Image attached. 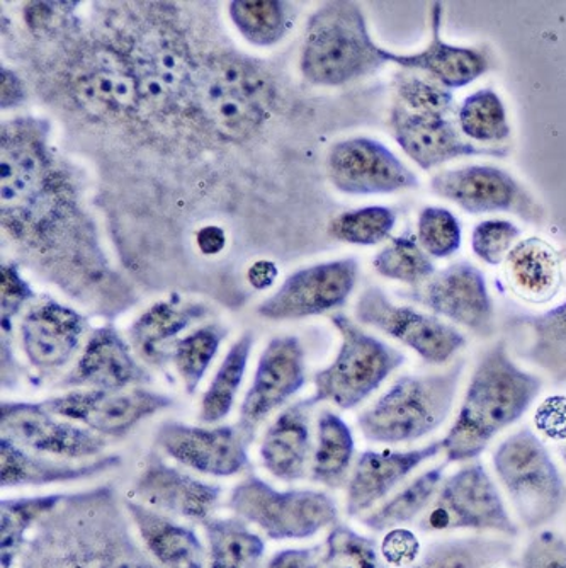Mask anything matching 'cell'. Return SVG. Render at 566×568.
Returning <instances> with one entry per match:
<instances>
[{"mask_svg":"<svg viewBox=\"0 0 566 568\" xmlns=\"http://www.w3.org/2000/svg\"><path fill=\"white\" fill-rule=\"evenodd\" d=\"M50 123L18 116L0 132V220L34 270L70 298L117 317L137 302L99 245L72 175L51 152Z\"/></svg>","mask_w":566,"mask_h":568,"instance_id":"obj_1","label":"cell"},{"mask_svg":"<svg viewBox=\"0 0 566 568\" xmlns=\"http://www.w3.org/2000/svg\"><path fill=\"white\" fill-rule=\"evenodd\" d=\"M19 568H160L131 535L111 485L62 496L28 539Z\"/></svg>","mask_w":566,"mask_h":568,"instance_id":"obj_2","label":"cell"},{"mask_svg":"<svg viewBox=\"0 0 566 568\" xmlns=\"http://www.w3.org/2000/svg\"><path fill=\"white\" fill-rule=\"evenodd\" d=\"M542 388L543 379L519 368L505 341H498L476 365L462 408L443 439L447 463L478 458L501 430L526 414Z\"/></svg>","mask_w":566,"mask_h":568,"instance_id":"obj_3","label":"cell"},{"mask_svg":"<svg viewBox=\"0 0 566 568\" xmlns=\"http://www.w3.org/2000/svg\"><path fill=\"white\" fill-rule=\"evenodd\" d=\"M117 43L139 88L140 120L193 121L198 60L174 19L164 12L146 14Z\"/></svg>","mask_w":566,"mask_h":568,"instance_id":"obj_4","label":"cell"},{"mask_svg":"<svg viewBox=\"0 0 566 568\" xmlns=\"http://www.w3.org/2000/svg\"><path fill=\"white\" fill-rule=\"evenodd\" d=\"M274 91L264 73L242 57L198 62L193 123L225 142H245L264 126Z\"/></svg>","mask_w":566,"mask_h":568,"instance_id":"obj_5","label":"cell"},{"mask_svg":"<svg viewBox=\"0 0 566 568\" xmlns=\"http://www.w3.org/2000/svg\"><path fill=\"white\" fill-rule=\"evenodd\" d=\"M388 62L390 50L374 43L357 2L332 0L313 12L300 59V69L310 84L337 88Z\"/></svg>","mask_w":566,"mask_h":568,"instance_id":"obj_6","label":"cell"},{"mask_svg":"<svg viewBox=\"0 0 566 568\" xmlns=\"http://www.w3.org/2000/svg\"><path fill=\"white\" fill-rule=\"evenodd\" d=\"M465 372V359L444 373L402 376L373 407L360 416V429L371 443L400 445L417 442L439 429L456 400L457 386Z\"/></svg>","mask_w":566,"mask_h":568,"instance_id":"obj_7","label":"cell"},{"mask_svg":"<svg viewBox=\"0 0 566 568\" xmlns=\"http://www.w3.org/2000/svg\"><path fill=\"white\" fill-rule=\"evenodd\" d=\"M67 91L92 120H140V95L130 62L117 41L75 43L65 65Z\"/></svg>","mask_w":566,"mask_h":568,"instance_id":"obj_8","label":"cell"},{"mask_svg":"<svg viewBox=\"0 0 566 568\" xmlns=\"http://www.w3.org/2000/svg\"><path fill=\"white\" fill-rule=\"evenodd\" d=\"M495 471L527 529L548 525L566 504V488L542 439L529 429L507 437L494 455Z\"/></svg>","mask_w":566,"mask_h":568,"instance_id":"obj_9","label":"cell"},{"mask_svg":"<svg viewBox=\"0 0 566 568\" xmlns=\"http://www.w3.org/2000/svg\"><path fill=\"white\" fill-rule=\"evenodd\" d=\"M332 324L341 334V349L329 368L316 373L313 379L315 394L306 404L312 407L313 404L329 402L348 410L377 390L405 363V356L364 332L345 315H334Z\"/></svg>","mask_w":566,"mask_h":568,"instance_id":"obj_10","label":"cell"},{"mask_svg":"<svg viewBox=\"0 0 566 568\" xmlns=\"http://www.w3.org/2000/svg\"><path fill=\"white\" fill-rule=\"evenodd\" d=\"M236 518L257 526L271 539H306L335 526L337 506L319 490L280 493L255 475L233 487L229 500Z\"/></svg>","mask_w":566,"mask_h":568,"instance_id":"obj_11","label":"cell"},{"mask_svg":"<svg viewBox=\"0 0 566 568\" xmlns=\"http://www.w3.org/2000/svg\"><path fill=\"white\" fill-rule=\"evenodd\" d=\"M422 531L473 529L491 531L505 538L519 535L497 485L482 463H469L451 475L421 521Z\"/></svg>","mask_w":566,"mask_h":568,"instance_id":"obj_12","label":"cell"},{"mask_svg":"<svg viewBox=\"0 0 566 568\" xmlns=\"http://www.w3.org/2000/svg\"><path fill=\"white\" fill-rule=\"evenodd\" d=\"M354 314L357 322L400 341L431 365H444L466 346L462 332L444 324L436 315L395 305L377 286L361 293Z\"/></svg>","mask_w":566,"mask_h":568,"instance_id":"obj_13","label":"cell"},{"mask_svg":"<svg viewBox=\"0 0 566 568\" xmlns=\"http://www.w3.org/2000/svg\"><path fill=\"white\" fill-rule=\"evenodd\" d=\"M357 277L360 264L353 257L303 267L257 306V315L267 321H296L327 314L347 302Z\"/></svg>","mask_w":566,"mask_h":568,"instance_id":"obj_14","label":"cell"},{"mask_svg":"<svg viewBox=\"0 0 566 568\" xmlns=\"http://www.w3.org/2000/svg\"><path fill=\"white\" fill-rule=\"evenodd\" d=\"M41 404L53 416L84 424L99 436L123 437L146 417L171 408L174 400L145 388H127L69 392Z\"/></svg>","mask_w":566,"mask_h":568,"instance_id":"obj_15","label":"cell"},{"mask_svg":"<svg viewBox=\"0 0 566 568\" xmlns=\"http://www.w3.org/2000/svg\"><path fill=\"white\" fill-rule=\"evenodd\" d=\"M431 190L472 215L507 212L533 223L545 219L542 206L527 190L508 172L492 165L439 172L431 181Z\"/></svg>","mask_w":566,"mask_h":568,"instance_id":"obj_16","label":"cell"},{"mask_svg":"<svg viewBox=\"0 0 566 568\" xmlns=\"http://www.w3.org/2000/svg\"><path fill=\"white\" fill-rule=\"evenodd\" d=\"M2 439L26 452L55 455L67 459H84L101 455L108 442L88 427L55 419L43 404L2 402L0 405Z\"/></svg>","mask_w":566,"mask_h":568,"instance_id":"obj_17","label":"cell"},{"mask_svg":"<svg viewBox=\"0 0 566 568\" xmlns=\"http://www.w3.org/2000/svg\"><path fill=\"white\" fill-rule=\"evenodd\" d=\"M327 174L335 190L353 196L392 194L418 187V178L382 142L348 139L329 152Z\"/></svg>","mask_w":566,"mask_h":568,"instance_id":"obj_18","label":"cell"},{"mask_svg":"<svg viewBox=\"0 0 566 568\" xmlns=\"http://www.w3.org/2000/svg\"><path fill=\"white\" fill-rule=\"evenodd\" d=\"M408 298L469 328L479 337L494 334L495 308L487 281L478 267L465 261L434 274L415 292L408 293Z\"/></svg>","mask_w":566,"mask_h":568,"instance_id":"obj_19","label":"cell"},{"mask_svg":"<svg viewBox=\"0 0 566 568\" xmlns=\"http://www.w3.org/2000/svg\"><path fill=\"white\" fill-rule=\"evenodd\" d=\"M390 128L402 146L422 171L439 168L459 158H507V145H478L465 139L453 121L441 116H422L396 102L390 113Z\"/></svg>","mask_w":566,"mask_h":568,"instance_id":"obj_20","label":"cell"},{"mask_svg":"<svg viewBox=\"0 0 566 568\" xmlns=\"http://www.w3.org/2000/svg\"><path fill=\"white\" fill-rule=\"evenodd\" d=\"M305 385V351L293 335L274 337L255 369L254 382L240 408L239 427L254 439L255 429Z\"/></svg>","mask_w":566,"mask_h":568,"instance_id":"obj_21","label":"cell"},{"mask_svg":"<svg viewBox=\"0 0 566 568\" xmlns=\"http://www.w3.org/2000/svg\"><path fill=\"white\" fill-rule=\"evenodd\" d=\"M155 443L165 455L184 467L213 477H233L249 465L251 443L239 426L204 427L164 423L156 430Z\"/></svg>","mask_w":566,"mask_h":568,"instance_id":"obj_22","label":"cell"},{"mask_svg":"<svg viewBox=\"0 0 566 568\" xmlns=\"http://www.w3.org/2000/svg\"><path fill=\"white\" fill-rule=\"evenodd\" d=\"M88 318L50 296L38 298L21 322L22 349L43 372L63 368L79 351Z\"/></svg>","mask_w":566,"mask_h":568,"instance_id":"obj_23","label":"cell"},{"mask_svg":"<svg viewBox=\"0 0 566 568\" xmlns=\"http://www.w3.org/2000/svg\"><path fill=\"white\" fill-rule=\"evenodd\" d=\"M150 382L149 372L137 363L127 341L113 325H104L92 332L77 365L60 386L127 390L133 386L149 385Z\"/></svg>","mask_w":566,"mask_h":568,"instance_id":"obj_24","label":"cell"},{"mask_svg":"<svg viewBox=\"0 0 566 568\" xmlns=\"http://www.w3.org/2000/svg\"><path fill=\"white\" fill-rule=\"evenodd\" d=\"M134 493L156 513L204 525L219 506L222 488L189 477L160 458H153L134 484Z\"/></svg>","mask_w":566,"mask_h":568,"instance_id":"obj_25","label":"cell"},{"mask_svg":"<svg viewBox=\"0 0 566 568\" xmlns=\"http://www.w3.org/2000/svg\"><path fill=\"white\" fill-rule=\"evenodd\" d=\"M444 6L434 2L431 8L433 38L427 48L417 53L390 51V62L407 70H418L439 82L446 89H459L472 84L494 67L491 55L483 48L454 47L441 37Z\"/></svg>","mask_w":566,"mask_h":568,"instance_id":"obj_26","label":"cell"},{"mask_svg":"<svg viewBox=\"0 0 566 568\" xmlns=\"http://www.w3.org/2000/svg\"><path fill=\"white\" fill-rule=\"evenodd\" d=\"M443 452V442L408 452H366L347 481V514L356 518L385 499L422 463Z\"/></svg>","mask_w":566,"mask_h":568,"instance_id":"obj_27","label":"cell"},{"mask_svg":"<svg viewBox=\"0 0 566 568\" xmlns=\"http://www.w3.org/2000/svg\"><path fill=\"white\" fill-rule=\"evenodd\" d=\"M121 456H102L92 462H69L33 455L8 439H0V485L40 487L48 484L82 480L120 467Z\"/></svg>","mask_w":566,"mask_h":568,"instance_id":"obj_28","label":"cell"},{"mask_svg":"<svg viewBox=\"0 0 566 568\" xmlns=\"http://www.w3.org/2000/svg\"><path fill=\"white\" fill-rule=\"evenodd\" d=\"M208 312V306L201 303L179 298L155 303L131 325V349L146 365L164 366L172 361L178 335L193 322L206 317Z\"/></svg>","mask_w":566,"mask_h":568,"instance_id":"obj_29","label":"cell"},{"mask_svg":"<svg viewBox=\"0 0 566 568\" xmlns=\"http://www.w3.org/2000/svg\"><path fill=\"white\" fill-rule=\"evenodd\" d=\"M123 504L146 550L160 568H204L206 550L193 529L179 525L145 504L128 499Z\"/></svg>","mask_w":566,"mask_h":568,"instance_id":"obj_30","label":"cell"},{"mask_svg":"<svg viewBox=\"0 0 566 568\" xmlns=\"http://www.w3.org/2000/svg\"><path fill=\"white\" fill-rule=\"evenodd\" d=\"M309 407L302 402L286 408L265 433L261 446L262 463L265 470L280 480L305 478L312 452Z\"/></svg>","mask_w":566,"mask_h":568,"instance_id":"obj_31","label":"cell"},{"mask_svg":"<svg viewBox=\"0 0 566 568\" xmlns=\"http://www.w3.org/2000/svg\"><path fill=\"white\" fill-rule=\"evenodd\" d=\"M505 276L512 292L530 303H546L563 283L562 257L543 239H526L514 245L505 260Z\"/></svg>","mask_w":566,"mask_h":568,"instance_id":"obj_32","label":"cell"},{"mask_svg":"<svg viewBox=\"0 0 566 568\" xmlns=\"http://www.w3.org/2000/svg\"><path fill=\"white\" fill-rule=\"evenodd\" d=\"M529 331L520 357L542 368L555 383H566V302L542 315H530L516 321Z\"/></svg>","mask_w":566,"mask_h":568,"instance_id":"obj_33","label":"cell"},{"mask_svg":"<svg viewBox=\"0 0 566 568\" xmlns=\"http://www.w3.org/2000/svg\"><path fill=\"white\" fill-rule=\"evenodd\" d=\"M210 568H261L265 544L244 519H208L204 523Z\"/></svg>","mask_w":566,"mask_h":568,"instance_id":"obj_34","label":"cell"},{"mask_svg":"<svg viewBox=\"0 0 566 568\" xmlns=\"http://www.w3.org/2000/svg\"><path fill=\"white\" fill-rule=\"evenodd\" d=\"M511 538L444 539L431 545L412 568H495L511 557Z\"/></svg>","mask_w":566,"mask_h":568,"instance_id":"obj_35","label":"cell"},{"mask_svg":"<svg viewBox=\"0 0 566 568\" xmlns=\"http://www.w3.org/2000/svg\"><path fill=\"white\" fill-rule=\"evenodd\" d=\"M354 456V437L347 424L332 412L319 420V445L313 456L312 478L329 488L347 484Z\"/></svg>","mask_w":566,"mask_h":568,"instance_id":"obj_36","label":"cell"},{"mask_svg":"<svg viewBox=\"0 0 566 568\" xmlns=\"http://www.w3.org/2000/svg\"><path fill=\"white\" fill-rule=\"evenodd\" d=\"M443 471L444 465L425 471L395 497L367 514L361 523L371 531L382 532L415 521L422 513L433 506L434 497L439 493L443 481Z\"/></svg>","mask_w":566,"mask_h":568,"instance_id":"obj_37","label":"cell"},{"mask_svg":"<svg viewBox=\"0 0 566 568\" xmlns=\"http://www.w3.org/2000/svg\"><path fill=\"white\" fill-rule=\"evenodd\" d=\"M60 499L62 496L55 494L0 503V567L12 568L30 539L28 532L37 528L44 514L50 513Z\"/></svg>","mask_w":566,"mask_h":568,"instance_id":"obj_38","label":"cell"},{"mask_svg":"<svg viewBox=\"0 0 566 568\" xmlns=\"http://www.w3.org/2000/svg\"><path fill=\"white\" fill-rule=\"evenodd\" d=\"M254 346V334L245 332L226 354L225 361L214 375L210 388L201 400L200 420L216 424L225 419L235 404L236 394L247 369L249 357Z\"/></svg>","mask_w":566,"mask_h":568,"instance_id":"obj_39","label":"cell"},{"mask_svg":"<svg viewBox=\"0 0 566 568\" xmlns=\"http://www.w3.org/2000/svg\"><path fill=\"white\" fill-rule=\"evenodd\" d=\"M230 18L236 30L255 47L280 43L291 26L290 6L281 0H235Z\"/></svg>","mask_w":566,"mask_h":568,"instance_id":"obj_40","label":"cell"},{"mask_svg":"<svg viewBox=\"0 0 566 568\" xmlns=\"http://www.w3.org/2000/svg\"><path fill=\"white\" fill-rule=\"evenodd\" d=\"M457 126L466 139L478 145H497L512 133L504 102L492 89H479L462 102Z\"/></svg>","mask_w":566,"mask_h":568,"instance_id":"obj_41","label":"cell"},{"mask_svg":"<svg viewBox=\"0 0 566 568\" xmlns=\"http://www.w3.org/2000/svg\"><path fill=\"white\" fill-rule=\"evenodd\" d=\"M226 331L219 324H208L185 335L175 344L172 363L184 383L185 392H196L208 368L219 353L220 344L225 339Z\"/></svg>","mask_w":566,"mask_h":568,"instance_id":"obj_42","label":"cell"},{"mask_svg":"<svg viewBox=\"0 0 566 568\" xmlns=\"http://www.w3.org/2000/svg\"><path fill=\"white\" fill-rule=\"evenodd\" d=\"M373 266L383 277L412 286H421L436 274V264L431 255L408 235L393 239L383 251L377 252Z\"/></svg>","mask_w":566,"mask_h":568,"instance_id":"obj_43","label":"cell"},{"mask_svg":"<svg viewBox=\"0 0 566 568\" xmlns=\"http://www.w3.org/2000/svg\"><path fill=\"white\" fill-rule=\"evenodd\" d=\"M396 213L386 206H367L338 215L329 225V235L351 245H376L390 237Z\"/></svg>","mask_w":566,"mask_h":568,"instance_id":"obj_44","label":"cell"},{"mask_svg":"<svg viewBox=\"0 0 566 568\" xmlns=\"http://www.w3.org/2000/svg\"><path fill=\"white\" fill-rule=\"evenodd\" d=\"M396 95L402 106L422 116L447 118L454 110L453 92L431 77L400 75L396 79Z\"/></svg>","mask_w":566,"mask_h":568,"instance_id":"obj_45","label":"cell"},{"mask_svg":"<svg viewBox=\"0 0 566 568\" xmlns=\"http://www.w3.org/2000/svg\"><path fill=\"white\" fill-rule=\"evenodd\" d=\"M462 223L449 210L428 206L418 215L417 241L436 260H446L462 247Z\"/></svg>","mask_w":566,"mask_h":568,"instance_id":"obj_46","label":"cell"},{"mask_svg":"<svg viewBox=\"0 0 566 568\" xmlns=\"http://www.w3.org/2000/svg\"><path fill=\"white\" fill-rule=\"evenodd\" d=\"M323 548V564L344 560L356 568H388L382 551H377L376 541L361 536L347 526L335 525Z\"/></svg>","mask_w":566,"mask_h":568,"instance_id":"obj_47","label":"cell"},{"mask_svg":"<svg viewBox=\"0 0 566 568\" xmlns=\"http://www.w3.org/2000/svg\"><path fill=\"white\" fill-rule=\"evenodd\" d=\"M520 237V229L507 220H487L473 230L472 248L476 257L491 266H498L507 260Z\"/></svg>","mask_w":566,"mask_h":568,"instance_id":"obj_48","label":"cell"},{"mask_svg":"<svg viewBox=\"0 0 566 568\" xmlns=\"http://www.w3.org/2000/svg\"><path fill=\"white\" fill-rule=\"evenodd\" d=\"M0 276H2V281H0V295H2V298H0V308H2V312H0V317H2V343H6V341L9 343L12 321L18 317L22 306L37 295L31 290L30 283L21 276L16 264H2Z\"/></svg>","mask_w":566,"mask_h":568,"instance_id":"obj_49","label":"cell"},{"mask_svg":"<svg viewBox=\"0 0 566 568\" xmlns=\"http://www.w3.org/2000/svg\"><path fill=\"white\" fill-rule=\"evenodd\" d=\"M520 568H566V541L553 531L534 536L520 558Z\"/></svg>","mask_w":566,"mask_h":568,"instance_id":"obj_50","label":"cell"},{"mask_svg":"<svg viewBox=\"0 0 566 568\" xmlns=\"http://www.w3.org/2000/svg\"><path fill=\"white\" fill-rule=\"evenodd\" d=\"M382 555L392 567L414 565L421 557V544L417 536L405 528L390 529L382 544Z\"/></svg>","mask_w":566,"mask_h":568,"instance_id":"obj_51","label":"cell"},{"mask_svg":"<svg viewBox=\"0 0 566 568\" xmlns=\"http://www.w3.org/2000/svg\"><path fill=\"white\" fill-rule=\"evenodd\" d=\"M325 548L316 545L312 548H296L274 555L265 568H322Z\"/></svg>","mask_w":566,"mask_h":568,"instance_id":"obj_52","label":"cell"},{"mask_svg":"<svg viewBox=\"0 0 566 568\" xmlns=\"http://www.w3.org/2000/svg\"><path fill=\"white\" fill-rule=\"evenodd\" d=\"M0 104L2 110H14V108L24 104L28 92H26L24 82L21 81V77L14 72V70L0 69Z\"/></svg>","mask_w":566,"mask_h":568,"instance_id":"obj_53","label":"cell"},{"mask_svg":"<svg viewBox=\"0 0 566 568\" xmlns=\"http://www.w3.org/2000/svg\"><path fill=\"white\" fill-rule=\"evenodd\" d=\"M225 244L226 235L220 226H204L198 232V248L203 255H219Z\"/></svg>","mask_w":566,"mask_h":568,"instance_id":"obj_54","label":"cell"},{"mask_svg":"<svg viewBox=\"0 0 566 568\" xmlns=\"http://www.w3.org/2000/svg\"><path fill=\"white\" fill-rule=\"evenodd\" d=\"M247 277L249 283L252 284V288H269V286H273L277 277L276 264L271 263V261H257V263L249 270Z\"/></svg>","mask_w":566,"mask_h":568,"instance_id":"obj_55","label":"cell"},{"mask_svg":"<svg viewBox=\"0 0 566 568\" xmlns=\"http://www.w3.org/2000/svg\"><path fill=\"white\" fill-rule=\"evenodd\" d=\"M322 568H356L354 565L347 564V561L344 560H335V561H329V564H323Z\"/></svg>","mask_w":566,"mask_h":568,"instance_id":"obj_56","label":"cell"},{"mask_svg":"<svg viewBox=\"0 0 566 568\" xmlns=\"http://www.w3.org/2000/svg\"><path fill=\"white\" fill-rule=\"evenodd\" d=\"M563 458H565V462H566V448L563 449Z\"/></svg>","mask_w":566,"mask_h":568,"instance_id":"obj_57","label":"cell"}]
</instances>
